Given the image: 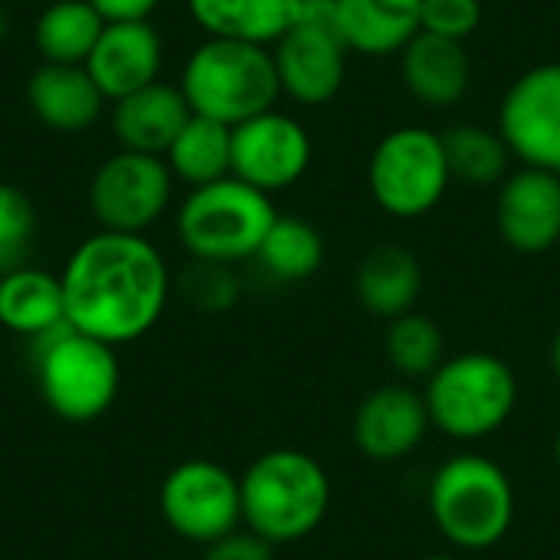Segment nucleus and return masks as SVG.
Instances as JSON below:
<instances>
[{
    "label": "nucleus",
    "mask_w": 560,
    "mask_h": 560,
    "mask_svg": "<svg viewBox=\"0 0 560 560\" xmlns=\"http://www.w3.org/2000/svg\"><path fill=\"white\" fill-rule=\"evenodd\" d=\"M102 30H105V20L89 0H56L36 16L33 43L43 62L85 66Z\"/></svg>",
    "instance_id": "25"
},
{
    "label": "nucleus",
    "mask_w": 560,
    "mask_h": 560,
    "mask_svg": "<svg viewBox=\"0 0 560 560\" xmlns=\"http://www.w3.org/2000/svg\"><path fill=\"white\" fill-rule=\"evenodd\" d=\"M482 26V0H423L420 30L466 43Z\"/></svg>",
    "instance_id": "31"
},
{
    "label": "nucleus",
    "mask_w": 560,
    "mask_h": 560,
    "mask_svg": "<svg viewBox=\"0 0 560 560\" xmlns=\"http://www.w3.org/2000/svg\"><path fill=\"white\" fill-rule=\"evenodd\" d=\"M43 404L66 423H92L121 390V361L112 345L75 331L69 322L30 341Z\"/></svg>",
    "instance_id": "7"
},
{
    "label": "nucleus",
    "mask_w": 560,
    "mask_h": 560,
    "mask_svg": "<svg viewBox=\"0 0 560 560\" xmlns=\"http://www.w3.org/2000/svg\"><path fill=\"white\" fill-rule=\"evenodd\" d=\"M420 560H463L459 555H427V558Z\"/></svg>",
    "instance_id": "36"
},
{
    "label": "nucleus",
    "mask_w": 560,
    "mask_h": 560,
    "mask_svg": "<svg viewBox=\"0 0 560 560\" xmlns=\"http://www.w3.org/2000/svg\"><path fill=\"white\" fill-rule=\"evenodd\" d=\"M518 374L492 351L450 354L427 381L430 423L453 443H479L509 427L518 410Z\"/></svg>",
    "instance_id": "4"
},
{
    "label": "nucleus",
    "mask_w": 560,
    "mask_h": 560,
    "mask_svg": "<svg viewBox=\"0 0 560 560\" xmlns=\"http://www.w3.org/2000/svg\"><path fill=\"white\" fill-rule=\"evenodd\" d=\"M180 92L194 115L236 128L240 121L276 108L282 98L269 46L207 36L184 62Z\"/></svg>",
    "instance_id": "5"
},
{
    "label": "nucleus",
    "mask_w": 560,
    "mask_h": 560,
    "mask_svg": "<svg viewBox=\"0 0 560 560\" xmlns=\"http://www.w3.org/2000/svg\"><path fill=\"white\" fill-rule=\"evenodd\" d=\"M243 528L272 548L312 538L331 512V476L305 450L259 453L240 476Z\"/></svg>",
    "instance_id": "2"
},
{
    "label": "nucleus",
    "mask_w": 560,
    "mask_h": 560,
    "mask_svg": "<svg viewBox=\"0 0 560 560\" xmlns=\"http://www.w3.org/2000/svg\"><path fill=\"white\" fill-rule=\"evenodd\" d=\"M59 325H66L59 276L36 266H20L0 276V328L16 338L36 341Z\"/></svg>",
    "instance_id": "23"
},
{
    "label": "nucleus",
    "mask_w": 560,
    "mask_h": 560,
    "mask_svg": "<svg viewBox=\"0 0 560 560\" xmlns=\"http://www.w3.org/2000/svg\"><path fill=\"white\" fill-rule=\"evenodd\" d=\"M354 295L368 315L394 322L407 312H417L423 295V266L413 249L400 243H377L354 269Z\"/></svg>",
    "instance_id": "19"
},
{
    "label": "nucleus",
    "mask_w": 560,
    "mask_h": 560,
    "mask_svg": "<svg viewBox=\"0 0 560 560\" xmlns=\"http://www.w3.org/2000/svg\"><path fill=\"white\" fill-rule=\"evenodd\" d=\"M348 52L351 49L345 46V39L335 26L299 20L272 46L282 95H289L292 102H299L305 108L328 105L345 85Z\"/></svg>",
    "instance_id": "14"
},
{
    "label": "nucleus",
    "mask_w": 560,
    "mask_h": 560,
    "mask_svg": "<svg viewBox=\"0 0 560 560\" xmlns=\"http://www.w3.org/2000/svg\"><path fill=\"white\" fill-rule=\"evenodd\" d=\"M174 174L158 154L118 151L89 180V213L98 230L144 236L171 207Z\"/></svg>",
    "instance_id": "10"
},
{
    "label": "nucleus",
    "mask_w": 560,
    "mask_h": 560,
    "mask_svg": "<svg viewBox=\"0 0 560 560\" xmlns=\"http://www.w3.org/2000/svg\"><path fill=\"white\" fill-rule=\"evenodd\" d=\"M164 66V43L151 20L105 23L85 69L105 102H118L151 82H158Z\"/></svg>",
    "instance_id": "16"
},
{
    "label": "nucleus",
    "mask_w": 560,
    "mask_h": 560,
    "mask_svg": "<svg viewBox=\"0 0 560 560\" xmlns=\"http://www.w3.org/2000/svg\"><path fill=\"white\" fill-rule=\"evenodd\" d=\"M190 20L217 39L276 46L302 13V0H187Z\"/></svg>",
    "instance_id": "22"
},
{
    "label": "nucleus",
    "mask_w": 560,
    "mask_h": 560,
    "mask_svg": "<svg viewBox=\"0 0 560 560\" xmlns=\"http://www.w3.org/2000/svg\"><path fill=\"white\" fill-rule=\"evenodd\" d=\"M446 161L453 180L463 187H495L512 174V151L499 128H486L476 121H459L443 135Z\"/></svg>",
    "instance_id": "26"
},
{
    "label": "nucleus",
    "mask_w": 560,
    "mask_h": 560,
    "mask_svg": "<svg viewBox=\"0 0 560 560\" xmlns=\"http://www.w3.org/2000/svg\"><path fill=\"white\" fill-rule=\"evenodd\" d=\"M453 184L443 135L423 125L387 131L368 161L371 200L394 220H420L433 213Z\"/></svg>",
    "instance_id": "8"
},
{
    "label": "nucleus",
    "mask_w": 560,
    "mask_h": 560,
    "mask_svg": "<svg viewBox=\"0 0 560 560\" xmlns=\"http://www.w3.org/2000/svg\"><path fill=\"white\" fill-rule=\"evenodd\" d=\"M555 466H558V472H560V423H558V433H555Z\"/></svg>",
    "instance_id": "35"
},
{
    "label": "nucleus",
    "mask_w": 560,
    "mask_h": 560,
    "mask_svg": "<svg viewBox=\"0 0 560 560\" xmlns=\"http://www.w3.org/2000/svg\"><path fill=\"white\" fill-rule=\"evenodd\" d=\"M495 226L522 256L551 253L560 243V177L545 167L512 171L495 194Z\"/></svg>",
    "instance_id": "15"
},
{
    "label": "nucleus",
    "mask_w": 560,
    "mask_h": 560,
    "mask_svg": "<svg viewBox=\"0 0 560 560\" xmlns=\"http://www.w3.org/2000/svg\"><path fill=\"white\" fill-rule=\"evenodd\" d=\"M430 410L423 390L407 381H390L374 387L351 417L354 450L377 466H394L410 459L430 436Z\"/></svg>",
    "instance_id": "13"
},
{
    "label": "nucleus",
    "mask_w": 560,
    "mask_h": 560,
    "mask_svg": "<svg viewBox=\"0 0 560 560\" xmlns=\"http://www.w3.org/2000/svg\"><path fill=\"white\" fill-rule=\"evenodd\" d=\"M59 279L66 322L112 348L154 331L174 289L167 259L148 236L108 230L82 240Z\"/></svg>",
    "instance_id": "1"
},
{
    "label": "nucleus",
    "mask_w": 560,
    "mask_h": 560,
    "mask_svg": "<svg viewBox=\"0 0 560 560\" xmlns=\"http://www.w3.org/2000/svg\"><path fill=\"white\" fill-rule=\"evenodd\" d=\"M177 292L190 308L203 315H220L240 302V276L233 266L190 259L177 276Z\"/></svg>",
    "instance_id": "29"
},
{
    "label": "nucleus",
    "mask_w": 560,
    "mask_h": 560,
    "mask_svg": "<svg viewBox=\"0 0 560 560\" xmlns=\"http://www.w3.org/2000/svg\"><path fill=\"white\" fill-rule=\"evenodd\" d=\"M36 236V210L30 197L0 180V276L26 266V253Z\"/></svg>",
    "instance_id": "30"
},
{
    "label": "nucleus",
    "mask_w": 560,
    "mask_h": 560,
    "mask_svg": "<svg viewBox=\"0 0 560 560\" xmlns=\"http://www.w3.org/2000/svg\"><path fill=\"white\" fill-rule=\"evenodd\" d=\"M3 33H7V16L0 13V36H3Z\"/></svg>",
    "instance_id": "37"
},
{
    "label": "nucleus",
    "mask_w": 560,
    "mask_h": 560,
    "mask_svg": "<svg viewBox=\"0 0 560 560\" xmlns=\"http://www.w3.org/2000/svg\"><path fill=\"white\" fill-rule=\"evenodd\" d=\"M105 23H121V20H148L161 0H89Z\"/></svg>",
    "instance_id": "33"
},
{
    "label": "nucleus",
    "mask_w": 560,
    "mask_h": 560,
    "mask_svg": "<svg viewBox=\"0 0 560 560\" xmlns=\"http://www.w3.org/2000/svg\"><path fill=\"white\" fill-rule=\"evenodd\" d=\"M26 105L46 128L79 135L102 118L105 95L98 92L85 66L43 62L26 82Z\"/></svg>",
    "instance_id": "20"
},
{
    "label": "nucleus",
    "mask_w": 560,
    "mask_h": 560,
    "mask_svg": "<svg viewBox=\"0 0 560 560\" xmlns=\"http://www.w3.org/2000/svg\"><path fill=\"white\" fill-rule=\"evenodd\" d=\"M427 512L450 548L482 555L499 548L515 525V482L492 456L466 450L443 459L430 476Z\"/></svg>",
    "instance_id": "3"
},
{
    "label": "nucleus",
    "mask_w": 560,
    "mask_h": 560,
    "mask_svg": "<svg viewBox=\"0 0 560 560\" xmlns=\"http://www.w3.org/2000/svg\"><path fill=\"white\" fill-rule=\"evenodd\" d=\"M174 180L194 187L223 180L233 174V128L203 115H190L180 135L164 151Z\"/></svg>",
    "instance_id": "24"
},
{
    "label": "nucleus",
    "mask_w": 560,
    "mask_h": 560,
    "mask_svg": "<svg viewBox=\"0 0 560 560\" xmlns=\"http://www.w3.org/2000/svg\"><path fill=\"white\" fill-rule=\"evenodd\" d=\"M259 269L282 285L308 282L325 262V236L315 223L302 217H276L259 253Z\"/></svg>",
    "instance_id": "27"
},
{
    "label": "nucleus",
    "mask_w": 560,
    "mask_h": 560,
    "mask_svg": "<svg viewBox=\"0 0 560 560\" xmlns=\"http://www.w3.org/2000/svg\"><path fill=\"white\" fill-rule=\"evenodd\" d=\"M446 358H450L446 335L430 315L407 312V315L387 322L384 361L397 374V381H407V384L427 381Z\"/></svg>",
    "instance_id": "28"
},
{
    "label": "nucleus",
    "mask_w": 560,
    "mask_h": 560,
    "mask_svg": "<svg viewBox=\"0 0 560 560\" xmlns=\"http://www.w3.org/2000/svg\"><path fill=\"white\" fill-rule=\"evenodd\" d=\"M312 164V138L305 125L279 108L253 115L233 128V177L279 194L295 187Z\"/></svg>",
    "instance_id": "12"
},
{
    "label": "nucleus",
    "mask_w": 560,
    "mask_h": 560,
    "mask_svg": "<svg viewBox=\"0 0 560 560\" xmlns=\"http://www.w3.org/2000/svg\"><path fill=\"white\" fill-rule=\"evenodd\" d=\"M495 128L522 167H560V62L525 69L502 95Z\"/></svg>",
    "instance_id": "11"
},
{
    "label": "nucleus",
    "mask_w": 560,
    "mask_h": 560,
    "mask_svg": "<svg viewBox=\"0 0 560 560\" xmlns=\"http://www.w3.org/2000/svg\"><path fill=\"white\" fill-rule=\"evenodd\" d=\"M276 217L279 210L269 194L230 174L223 180L194 187L180 200L174 226L190 259L240 266L256 259Z\"/></svg>",
    "instance_id": "6"
},
{
    "label": "nucleus",
    "mask_w": 560,
    "mask_h": 560,
    "mask_svg": "<svg viewBox=\"0 0 560 560\" xmlns=\"http://www.w3.org/2000/svg\"><path fill=\"white\" fill-rule=\"evenodd\" d=\"M551 371H555V377H558L560 384V328L558 335H555V341H551Z\"/></svg>",
    "instance_id": "34"
},
{
    "label": "nucleus",
    "mask_w": 560,
    "mask_h": 560,
    "mask_svg": "<svg viewBox=\"0 0 560 560\" xmlns=\"http://www.w3.org/2000/svg\"><path fill=\"white\" fill-rule=\"evenodd\" d=\"M158 509L164 525L180 541L207 548L243 528L240 476L213 459H184L164 476L158 489Z\"/></svg>",
    "instance_id": "9"
},
{
    "label": "nucleus",
    "mask_w": 560,
    "mask_h": 560,
    "mask_svg": "<svg viewBox=\"0 0 560 560\" xmlns=\"http://www.w3.org/2000/svg\"><path fill=\"white\" fill-rule=\"evenodd\" d=\"M558 177H560V167H558Z\"/></svg>",
    "instance_id": "38"
},
{
    "label": "nucleus",
    "mask_w": 560,
    "mask_h": 560,
    "mask_svg": "<svg viewBox=\"0 0 560 560\" xmlns=\"http://www.w3.org/2000/svg\"><path fill=\"white\" fill-rule=\"evenodd\" d=\"M272 555H276V548L269 541H262L259 535H253L246 528H236V532L223 535L220 541L207 545L200 560H272Z\"/></svg>",
    "instance_id": "32"
},
{
    "label": "nucleus",
    "mask_w": 560,
    "mask_h": 560,
    "mask_svg": "<svg viewBox=\"0 0 560 560\" xmlns=\"http://www.w3.org/2000/svg\"><path fill=\"white\" fill-rule=\"evenodd\" d=\"M400 75L407 92L427 108H453L472 82V62L463 43L433 33H417L400 52Z\"/></svg>",
    "instance_id": "18"
},
{
    "label": "nucleus",
    "mask_w": 560,
    "mask_h": 560,
    "mask_svg": "<svg viewBox=\"0 0 560 560\" xmlns=\"http://www.w3.org/2000/svg\"><path fill=\"white\" fill-rule=\"evenodd\" d=\"M338 33L358 56H400L420 33L423 0H335Z\"/></svg>",
    "instance_id": "21"
},
{
    "label": "nucleus",
    "mask_w": 560,
    "mask_h": 560,
    "mask_svg": "<svg viewBox=\"0 0 560 560\" xmlns=\"http://www.w3.org/2000/svg\"><path fill=\"white\" fill-rule=\"evenodd\" d=\"M190 105L180 92V85L171 82H151L118 102H112V131L121 151L135 154H158L171 148V141L180 135V128L190 121Z\"/></svg>",
    "instance_id": "17"
}]
</instances>
